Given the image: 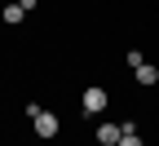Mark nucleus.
<instances>
[{"instance_id":"nucleus-5","label":"nucleus","mask_w":159,"mask_h":146,"mask_svg":"<svg viewBox=\"0 0 159 146\" xmlns=\"http://www.w3.org/2000/svg\"><path fill=\"white\" fill-rule=\"evenodd\" d=\"M22 18H27V9L18 5V0H9L5 9H0V22H5V27H18V22H22Z\"/></svg>"},{"instance_id":"nucleus-6","label":"nucleus","mask_w":159,"mask_h":146,"mask_svg":"<svg viewBox=\"0 0 159 146\" xmlns=\"http://www.w3.org/2000/svg\"><path fill=\"white\" fill-rule=\"evenodd\" d=\"M119 146H142V133H137L133 120H124V137H119Z\"/></svg>"},{"instance_id":"nucleus-3","label":"nucleus","mask_w":159,"mask_h":146,"mask_svg":"<svg viewBox=\"0 0 159 146\" xmlns=\"http://www.w3.org/2000/svg\"><path fill=\"white\" fill-rule=\"evenodd\" d=\"M119 137H124V124H115V120L97 124V146H119Z\"/></svg>"},{"instance_id":"nucleus-1","label":"nucleus","mask_w":159,"mask_h":146,"mask_svg":"<svg viewBox=\"0 0 159 146\" xmlns=\"http://www.w3.org/2000/svg\"><path fill=\"white\" fill-rule=\"evenodd\" d=\"M31 133H35L40 142H53L57 133H62V115H57V111H49V106H40V111L31 115Z\"/></svg>"},{"instance_id":"nucleus-7","label":"nucleus","mask_w":159,"mask_h":146,"mask_svg":"<svg viewBox=\"0 0 159 146\" xmlns=\"http://www.w3.org/2000/svg\"><path fill=\"white\" fill-rule=\"evenodd\" d=\"M124 62H128L133 71H137V67H142V62H146V53H142V49H128V58H124Z\"/></svg>"},{"instance_id":"nucleus-2","label":"nucleus","mask_w":159,"mask_h":146,"mask_svg":"<svg viewBox=\"0 0 159 146\" xmlns=\"http://www.w3.org/2000/svg\"><path fill=\"white\" fill-rule=\"evenodd\" d=\"M106 106H111V93L102 84H89L84 93H80V111H84V115H102Z\"/></svg>"},{"instance_id":"nucleus-4","label":"nucleus","mask_w":159,"mask_h":146,"mask_svg":"<svg viewBox=\"0 0 159 146\" xmlns=\"http://www.w3.org/2000/svg\"><path fill=\"white\" fill-rule=\"evenodd\" d=\"M133 80H137L142 89H155V84H159V67H155V62H142V67L133 71Z\"/></svg>"},{"instance_id":"nucleus-8","label":"nucleus","mask_w":159,"mask_h":146,"mask_svg":"<svg viewBox=\"0 0 159 146\" xmlns=\"http://www.w3.org/2000/svg\"><path fill=\"white\" fill-rule=\"evenodd\" d=\"M18 5H22V9H27V13H31V9H35V5H40V0H18Z\"/></svg>"}]
</instances>
